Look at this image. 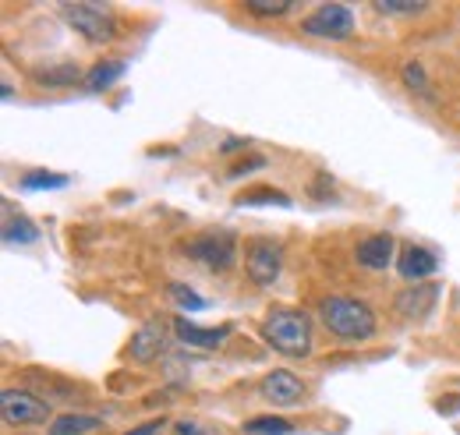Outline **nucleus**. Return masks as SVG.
<instances>
[{
	"label": "nucleus",
	"instance_id": "nucleus-5",
	"mask_svg": "<svg viewBox=\"0 0 460 435\" xmlns=\"http://www.w3.org/2000/svg\"><path fill=\"white\" fill-rule=\"evenodd\" d=\"M301 32L315 40H347L354 32V14L347 4H323L301 22Z\"/></svg>",
	"mask_w": 460,
	"mask_h": 435
},
{
	"label": "nucleus",
	"instance_id": "nucleus-27",
	"mask_svg": "<svg viewBox=\"0 0 460 435\" xmlns=\"http://www.w3.org/2000/svg\"><path fill=\"white\" fill-rule=\"evenodd\" d=\"M160 429H164V422H146V425H138V429H131L124 435H156Z\"/></svg>",
	"mask_w": 460,
	"mask_h": 435
},
{
	"label": "nucleus",
	"instance_id": "nucleus-16",
	"mask_svg": "<svg viewBox=\"0 0 460 435\" xmlns=\"http://www.w3.org/2000/svg\"><path fill=\"white\" fill-rule=\"evenodd\" d=\"M18 184L25 191H58V188H67V177L64 173H50V170H29Z\"/></svg>",
	"mask_w": 460,
	"mask_h": 435
},
{
	"label": "nucleus",
	"instance_id": "nucleus-1",
	"mask_svg": "<svg viewBox=\"0 0 460 435\" xmlns=\"http://www.w3.org/2000/svg\"><path fill=\"white\" fill-rule=\"evenodd\" d=\"M262 340L273 351L288 354V358H308L312 354V343H315L312 319L305 312H297V308H273L262 319Z\"/></svg>",
	"mask_w": 460,
	"mask_h": 435
},
{
	"label": "nucleus",
	"instance_id": "nucleus-22",
	"mask_svg": "<svg viewBox=\"0 0 460 435\" xmlns=\"http://www.w3.org/2000/svg\"><path fill=\"white\" fill-rule=\"evenodd\" d=\"M78 82V67L75 64H60V67H50L40 75V85L47 89H60V85H75Z\"/></svg>",
	"mask_w": 460,
	"mask_h": 435
},
{
	"label": "nucleus",
	"instance_id": "nucleus-17",
	"mask_svg": "<svg viewBox=\"0 0 460 435\" xmlns=\"http://www.w3.org/2000/svg\"><path fill=\"white\" fill-rule=\"evenodd\" d=\"M40 241V230L25 217H7L4 223V244H32Z\"/></svg>",
	"mask_w": 460,
	"mask_h": 435
},
{
	"label": "nucleus",
	"instance_id": "nucleus-6",
	"mask_svg": "<svg viewBox=\"0 0 460 435\" xmlns=\"http://www.w3.org/2000/svg\"><path fill=\"white\" fill-rule=\"evenodd\" d=\"M0 411H4L7 425H47L50 422V404L25 393V389H4Z\"/></svg>",
	"mask_w": 460,
	"mask_h": 435
},
{
	"label": "nucleus",
	"instance_id": "nucleus-9",
	"mask_svg": "<svg viewBox=\"0 0 460 435\" xmlns=\"http://www.w3.org/2000/svg\"><path fill=\"white\" fill-rule=\"evenodd\" d=\"M164 347H167V323L164 319H149L146 326L131 336V358L142 361V365L156 361L164 354Z\"/></svg>",
	"mask_w": 460,
	"mask_h": 435
},
{
	"label": "nucleus",
	"instance_id": "nucleus-26",
	"mask_svg": "<svg viewBox=\"0 0 460 435\" xmlns=\"http://www.w3.org/2000/svg\"><path fill=\"white\" fill-rule=\"evenodd\" d=\"M173 435H206L199 429V422H177L173 425Z\"/></svg>",
	"mask_w": 460,
	"mask_h": 435
},
{
	"label": "nucleus",
	"instance_id": "nucleus-15",
	"mask_svg": "<svg viewBox=\"0 0 460 435\" xmlns=\"http://www.w3.org/2000/svg\"><path fill=\"white\" fill-rule=\"evenodd\" d=\"M103 429V418L96 414H60L50 422V435H89Z\"/></svg>",
	"mask_w": 460,
	"mask_h": 435
},
{
	"label": "nucleus",
	"instance_id": "nucleus-13",
	"mask_svg": "<svg viewBox=\"0 0 460 435\" xmlns=\"http://www.w3.org/2000/svg\"><path fill=\"white\" fill-rule=\"evenodd\" d=\"M397 312L401 315H407V319H421L432 305H436V287L432 283H421V287H414V290H403V294H397Z\"/></svg>",
	"mask_w": 460,
	"mask_h": 435
},
{
	"label": "nucleus",
	"instance_id": "nucleus-24",
	"mask_svg": "<svg viewBox=\"0 0 460 435\" xmlns=\"http://www.w3.org/2000/svg\"><path fill=\"white\" fill-rule=\"evenodd\" d=\"M376 11L379 14H421L425 11V4L418 0V4H397V0H379L376 4Z\"/></svg>",
	"mask_w": 460,
	"mask_h": 435
},
{
	"label": "nucleus",
	"instance_id": "nucleus-20",
	"mask_svg": "<svg viewBox=\"0 0 460 435\" xmlns=\"http://www.w3.org/2000/svg\"><path fill=\"white\" fill-rule=\"evenodd\" d=\"M270 202H277V206H290V199L284 191H273V188H255V191H244L234 206H270Z\"/></svg>",
	"mask_w": 460,
	"mask_h": 435
},
{
	"label": "nucleus",
	"instance_id": "nucleus-7",
	"mask_svg": "<svg viewBox=\"0 0 460 435\" xmlns=\"http://www.w3.org/2000/svg\"><path fill=\"white\" fill-rule=\"evenodd\" d=\"M280 266H284V252H280V244H277V241H266V237H259V241H252V244H248V255H244V270H248V276H252L259 287H270V283H277V276H280Z\"/></svg>",
	"mask_w": 460,
	"mask_h": 435
},
{
	"label": "nucleus",
	"instance_id": "nucleus-4",
	"mask_svg": "<svg viewBox=\"0 0 460 435\" xmlns=\"http://www.w3.org/2000/svg\"><path fill=\"white\" fill-rule=\"evenodd\" d=\"M60 11L67 18V25L78 36H85L89 43H111L117 36V25L114 18H111V11L100 7V4H64Z\"/></svg>",
	"mask_w": 460,
	"mask_h": 435
},
{
	"label": "nucleus",
	"instance_id": "nucleus-10",
	"mask_svg": "<svg viewBox=\"0 0 460 435\" xmlns=\"http://www.w3.org/2000/svg\"><path fill=\"white\" fill-rule=\"evenodd\" d=\"M394 237L390 234H372V237H365L361 244H358V266H365V270H386L390 262H394Z\"/></svg>",
	"mask_w": 460,
	"mask_h": 435
},
{
	"label": "nucleus",
	"instance_id": "nucleus-28",
	"mask_svg": "<svg viewBox=\"0 0 460 435\" xmlns=\"http://www.w3.org/2000/svg\"><path fill=\"white\" fill-rule=\"evenodd\" d=\"M248 142H252V138H227V142L220 146V153H237V149H248Z\"/></svg>",
	"mask_w": 460,
	"mask_h": 435
},
{
	"label": "nucleus",
	"instance_id": "nucleus-11",
	"mask_svg": "<svg viewBox=\"0 0 460 435\" xmlns=\"http://www.w3.org/2000/svg\"><path fill=\"white\" fill-rule=\"evenodd\" d=\"M397 270H401L403 280H411V283H421L425 276H432V272L439 270V259H436L429 248H418V244H411V248H403Z\"/></svg>",
	"mask_w": 460,
	"mask_h": 435
},
{
	"label": "nucleus",
	"instance_id": "nucleus-12",
	"mask_svg": "<svg viewBox=\"0 0 460 435\" xmlns=\"http://www.w3.org/2000/svg\"><path fill=\"white\" fill-rule=\"evenodd\" d=\"M173 333H177V340H181V343H188V347H206V351H217V347H220V343L230 336V326L202 329V326H195V323H188V319H177V323H173Z\"/></svg>",
	"mask_w": 460,
	"mask_h": 435
},
{
	"label": "nucleus",
	"instance_id": "nucleus-21",
	"mask_svg": "<svg viewBox=\"0 0 460 435\" xmlns=\"http://www.w3.org/2000/svg\"><path fill=\"white\" fill-rule=\"evenodd\" d=\"M167 294H171V301H177L184 312H202L206 308V297H199L191 287H184V283H167Z\"/></svg>",
	"mask_w": 460,
	"mask_h": 435
},
{
	"label": "nucleus",
	"instance_id": "nucleus-19",
	"mask_svg": "<svg viewBox=\"0 0 460 435\" xmlns=\"http://www.w3.org/2000/svg\"><path fill=\"white\" fill-rule=\"evenodd\" d=\"M403 75V85L411 89V93H418V96H425V100H432V89H429V78H425V71H421V64H414V60H407L401 67Z\"/></svg>",
	"mask_w": 460,
	"mask_h": 435
},
{
	"label": "nucleus",
	"instance_id": "nucleus-3",
	"mask_svg": "<svg viewBox=\"0 0 460 435\" xmlns=\"http://www.w3.org/2000/svg\"><path fill=\"white\" fill-rule=\"evenodd\" d=\"M184 255L209 266V270H230L234 259H237V241L230 230H209V234H199L184 244Z\"/></svg>",
	"mask_w": 460,
	"mask_h": 435
},
{
	"label": "nucleus",
	"instance_id": "nucleus-18",
	"mask_svg": "<svg viewBox=\"0 0 460 435\" xmlns=\"http://www.w3.org/2000/svg\"><path fill=\"white\" fill-rule=\"evenodd\" d=\"M290 429H294L290 422H284V418H273V414L244 422V432H248V435H288Z\"/></svg>",
	"mask_w": 460,
	"mask_h": 435
},
{
	"label": "nucleus",
	"instance_id": "nucleus-8",
	"mask_svg": "<svg viewBox=\"0 0 460 435\" xmlns=\"http://www.w3.org/2000/svg\"><path fill=\"white\" fill-rule=\"evenodd\" d=\"M259 393H262V400H270V404H277V407H294V404H301V396H305V382L280 368V372H270V376L262 379Z\"/></svg>",
	"mask_w": 460,
	"mask_h": 435
},
{
	"label": "nucleus",
	"instance_id": "nucleus-25",
	"mask_svg": "<svg viewBox=\"0 0 460 435\" xmlns=\"http://www.w3.org/2000/svg\"><path fill=\"white\" fill-rule=\"evenodd\" d=\"M262 166H266V156H248V160L230 166V177H241V173H252V170H262Z\"/></svg>",
	"mask_w": 460,
	"mask_h": 435
},
{
	"label": "nucleus",
	"instance_id": "nucleus-23",
	"mask_svg": "<svg viewBox=\"0 0 460 435\" xmlns=\"http://www.w3.org/2000/svg\"><path fill=\"white\" fill-rule=\"evenodd\" d=\"M252 14H259V18H280V14H290L294 11V4L288 0H248L244 4Z\"/></svg>",
	"mask_w": 460,
	"mask_h": 435
},
{
	"label": "nucleus",
	"instance_id": "nucleus-2",
	"mask_svg": "<svg viewBox=\"0 0 460 435\" xmlns=\"http://www.w3.org/2000/svg\"><path fill=\"white\" fill-rule=\"evenodd\" d=\"M323 323L333 336H341L347 343H365L376 336V312L354 297H326L323 301Z\"/></svg>",
	"mask_w": 460,
	"mask_h": 435
},
{
	"label": "nucleus",
	"instance_id": "nucleus-14",
	"mask_svg": "<svg viewBox=\"0 0 460 435\" xmlns=\"http://www.w3.org/2000/svg\"><path fill=\"white\" fill-rule=\"evenodd\" d=\"M124 71H128L124 60H100V64L85 75V89H89V93H107L114 82L124 78Z\"/></svg>",
	"mask_w": 460,
	"mask_h": 435
}]
</instances>
